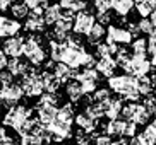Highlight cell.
Returning <instances> with one entry per match:
<instances>
[{
	"label": "cell",
	"instance_id": "8fae6325",
	"mask_svg": "<svg viewBox=\"0 0 156 145\" xmlns=\"http://www.w3.org/2000/svg\"><path fill=\"white\" fill-rule=\"evenodd\" d=\"M24 43H26V38H23V36L7 38L4 41V45H2V50L10 58H19L21 55H24Z\"/></svg>",
	"mask_w": 156,
	"mask_h": 145
},
{
	"label": "cell",
	"instance_id": "60d3db41",
	"mask_svg": "<svg viewBox=\"0 0 156 145\" xmlns=\"http://www.w3.org/2000/svg\"><path fill=\"white\" fill-rule=\"evenodd\" d=\"M94 9L98 12H108L113 9V0H94Z\"/></svg>",
	"mask_w": 156,
	"mask_h": 145
},
{
	"label": "cell",
	"instance_id": "816d5d0a",
	"mask_svg": "<svg viewBox=\"0 0 156 145\" xmlns=\"http://www.w3.org/2000/svg\"><path fill=\"white\" fill-rule=\"evenodd\" d=\"M149 53H151V65H153V67H156V48H154V50H151Z\"/></svg>",
	"mask_w": 156,
	"mask_h": 145
},
{
	"label": "cell",
	"instance_id": "7402d4cb",
	"mask_svg": "<svg viewBox=\"0 0 156 145\" xmlns=\"http://www.w3.org/2000/svg\"><path fill=\"white\" fill-rule=\"evenodd\" d=\"M103 38H106V27L103 26V24L96 22L94 24V27L91 29V32L86 36L87 43L93 46H100L101 45V41H103Z\"/></svg>",
	"mask_w": 156,
	"mask_h": 145
},
{
	"label": "cell",
	"instance_id": "f546056e",
	"mask_svg": "<svg viewBox=\"0 0 156 145\" xmlns=\"http://www.w3.org/2000/svg\"><path fill=\"white\" fill-rule=\"evenodd\" d=\"M137 89H139V92H141V96H149V94H153V91H154V84H153V79L151 77H141V79H137Z\"/></svg>",
	"mask_w": 156,
	"mask_h": 145
},
{
	"label": "cell",
	"instance_id": "8d00e7d4",
	"mask_svg": "<svg viewBox=\"0 0 156 145\" xmlns=\"http://www.w3.org/2000/svg\"><path fill=\"white\" fill-rule=\"evenodd\" d=\"M38 104H46V106H55V108H58L60 96L58 94H50V92H45V94L40 97Z\"/></svg>",
	"mask_w": 156,
	"mask_h": 145
},
{
	"label": "cell",
	"instance_id": "bcb514c9",
	"mask_svg": "<svg viewBox=\"0 0 156 145\" xmlns=\"http://www.w3.org/2000/svg\"><path fill=\"white\" fill-rule=\"evenodd\" d=\"M9 67V56L5 55L4 50H0V72H4V68Z\"/></svg>",
	"mask_w": 156,
	"mask_h": 145
},
{
	"label": "cell",
	"instance_id": "3957f363",
	"mask_svg": "<svg viewBox=\"0 0 156 145\" xmlns=\"http://www.w3.org/2000/svg\"><path fill=\"white\" fill-rule=\"evenodd\" d=\"M41 38L29 34L24 43V56L29 60L33 67H40L46 63V50L41 46Z\"/></svg>",
	"mask_w": 156,
	"mask_h": 145
},
{
	"label": "cell",
	"instance_id": "d4e9b609",
	"mask_svg": "<svg viewBox=\"0 0 156 145\" xmlns=\"http://www.w3.org/2000/svg\"><path fill=\"white\" fill-rule=\"evenodd\" d=\"M153 114L147 111L146 108H144V104H139V103H136V111H134V118L132 121L136 123V125H149V120H151Z\"/></svg>",
	"mask_w": 156,
	"mask_h": 145
},
{
	"label": "cell",
	"instance_id": "ba28073f",
	"mask_svg": "<svg viewBox=\"0 0 156 145\" xmlns=\"http://www.w3.org/2000/svg\"><path fill=\"white\" fill-rule=\"evenodd\" d=\"M96 24V17L93 15V12L89 10H83V12L76 14V21H74V34H79V36H87L91 29Z\"/></svg>",
	"mask_w": 156,
	"mask_h": 145
},
{
	"label": "cell",
	"instance_id": "ab89813d",
	"mask_svg": "<svg viewBox=\"0 0 156 145\" xmlns=\"http://www.w3.org/2000/svg\"><path fill=\"white\" fill-rule=\"evenodd\" d=\"M139 29H141V32H144V34H147V36H151V34L156 32V27H154V24L151 22V19L149 17L139 21Z\"/></svg>",
	"mask_w": 156,
	"mask_h": 145
},
{
	"label": "cell",
	"instance_id": "83f0119b",
	"mask_svg": "<svg viewBox=\"0 0 156 145\" xmlns=\"http://www.w3.org/2000/svg\"><path fill=\"white\" fill-rule=\"evenodd\" d=\"M60 7L65 10H70V12H83V10H86L87 7V2L86 0H60Z\"/></svg>",
	"mask_w": 156,
	"mask_h": 145
},
{
	"label": "cell",
	"instance_id": "c3c4849f",
	"mask_svg": "<svg viewBox=\"0 0 156 145\" xmlns=\"http://www.w3.org/2000/svg\"><path fill=\"white\" fill-rule=\"evenodd\" d=\"M19 0H0V10H7L10 9L14 4H17Z\"/></svg>",
	"mask_w": 156,
	"mask_h": 145
},
{
	"label": "cell",
	"instance_id": "f35d334b",
	"mask_svg": "<svg viewBox=\"0 0 156 145\" xmlns=\"http://www.w3.org/2000/svg\"><path fill=\"white\" fill-rule=\"evenodd\" d=\"M24 4L29 7V10H46L51 5L48 0H24Z\"/></svg>",
	"mask_w": 156,
	"mask_h": 145
},
{
	"label": "cell",
	"instance_id": "11a10c76",
	"mask_svg": "<svg viewBox=\"0 0 156 145\" xmlns=\"http://www.w3.org/2000/svg\"><path fill=\"white\" fill-rule=\"evenodd\" d=\"M2 121H4V118H2V114H0V123H2Z\"/></svg>",
	"mask_w": 156,
	"mask_h": 145
},
{
	"label": "cell",
	"instance_id": "6da1fadb",
	"mask_svg": "<svg viewBox=\"0 0 156 145\" xmlns=\"http://www.w3.org/2000/svg\"><path fill=\"white\" fill-rule=\"evenodd\" d=\"M108 89L129 103H139L141 99V92L137 89V79L127 73L113 75L112 79H108Z\"/></svg>",
	"mask_w": 156,
	"mask_h": 145
},
{
	"label": "cell",
	"instance_id": "7dc6e473",
	"mask_svg": "<svg viewBox=\"0 0 156 145\" xmlns=\"http://www.w3.org/2000/svg\"><path fill=\"white\" fill-rule=\"evenodd\" d=\"M129 145H147V143H146V140H144L142 135H136L134 138L129 140Z\"/></svg>",
	"mask_w": 156,
	"mask_h": 145
},
{
	"label": "cell",
	"instance_id": "f5cc1de1",
	"mask_svg": "<svg viewBox=\"0 0 156 145\" xmlns=\"http://www.w3.org/2000/svg\"><path fill=\"white\" fill-rule=\"evenodd\" d=\"M149 19H151V22L154 24V27H156V10H154V12L151 14V17H149Z\"/></svg>",
	"mask_w": 156,
	"mask_h": 145
},
{
	"label": "cell",
	"instance_id": "db71d44e",
	"mask_svg": "<svg viewBox=\"0 0 156 145\" xmlns=\"http://www.w3.org/2000/svg\"><path fill=\"white\" fill-rule=\"evenodd\" d=\"M151 79H153V84H154V87H156V72L153 73V77H151Z\"/></svg>",
	"mask_w": 156,
	"mask_h": 145
},
{
	"label": "cell",
	"instance_id": "836d02e7",
	"mask_svg": "<svg viewBox=\"0 0 156 145\" xmlns=\"http://www.w3.org/2000/svg\"><path fill=\"white\" fill-rule=\"evenodd\" d=\"M132 60V55H130V51L127 50V48H120L119 53L115 55V62H117V65L122 68L127 67V63Z\"/></svg>",
	"mask_w": 156,
	"mask_h": 145
},
{
	"label": "cell",
	"instance_id": "e0dca14e",
	"mask_svg": "<svg viewBox=\"0 0 156 145\" xmlns=\"http://www.w3.org/2000/svg\"><path fill=\"white\" fill-rule=\"evenodd\" d=\"M65 96L70 99V103H81L84 96V89L79 80H70L69 84H65Z\"/></svg>",
	"mask_w": 156,
	"mask_h": 145
},
{
	"label": "cell",
	"instance_id": "ee69618b",
	"mask_svg": "<svg viewBox=\"0 0 156 145\" xmlns=\"http://www.w3.org/2000/svg\"><path fill=\"white\" fill-rule=\"evenodd\" d=\"M113 140H112V137L105 135V133H98L94 135V145H112Z\"/></svg>",
	"mask_w": 156,
	"mask_h": 145
},
{
	"label": "cell",
	"instance_id": "52a82bcc",
	"mask_svg": "<svg viewBox=\"0 0 156 145\" xmlns=\"http://www.w3.org/2000/svg\"><path fill=\"white\" fill-rule=\"evenodd\" d=\"M76 80L81 82V86L84 89V94H94L98 91V80H100V73L96 68H83L81 72H77Z\"/></svg>",
	"mask_w": 156,
	"mask_h": 145
},
{
	"label": "cell",
	"instance_id": "d6a6232c",
	"mask_svg": "<svg viewBox=\"0 0 156 145\" xmlns=\"http://www.w3.org/2000/svg\"><path fill=\"white\" fill-rule=\"evenodd\" d=\"M84 113L87 114V116H91L93 120H96V121H100L103 116H105V111H103V106L98 104V103H93V104L86 106L84 108Z\"/></svg>",
	"mask_w": 156,
	"mask_h": 145
},
{
	"label": "cell",
	"instance_id": "603a6c76",
	"mask_svg": "<svg viewBox=\"0 0 156 145\" xmlns=\"http://www.w3.org/2000/svg\"><path fill=\"white\" fill-rule=\"evenodd\" d=\"M41 77H43V84H45V92L58 94V89H60V84H62V82L53 75V72H46V70H43Z\"/></svg>",
	"mask_w": 156,
	"mask_h": 145
},
{
	"label": "cell",
	"instance_id": "9f6ffc18",
	"mask_svg": "<svg viewBox=\"0 0 156 145\" xmlns=\"http://www.w3.org/2000/svg\"><path fill=\"white\" fill-rule=\"evenodd\" d=\"M58 145H65V143H58Z\"/></svg>",
	"mask_w": 156,
	"mask_h": 145
},
{
	"label": "cell",
	"instance_id": "484cf974",
	"mask_svg": "<svg viewBox=\"0 0 156 145\" xmlns=\"http://www.w3.org/2000/svg\"><path fill=\"white\" fill-rule=\"evenodd\" d=\"M134 7H136V0H113V10L120 17H125Z\"/></svg>",
	"mask_w": 156,
	"mask_h": 145
},
{
	"label": "cell",
	"instance_id": "f6af8a7d",
	"mask_svg": "<svg viewBox=\"0 0 156 145\" xmlns=\"http://www.w3.org/2000/svg\"><path fill=\"white\" fill-rule=\"evenodd\" d=\"M96 19H98V22L103 24V26H108V24L112 26V15L108 12H98Z\"/></svg>",
	"mask_w": 156,
	"mask_h": 145
},
{
	"label": "cell",
	"instance_id": "9a60e30c",
	"mask_svg": "<svg viewBox=\"0 0 156 145\" xmlns=\"http://www.w3.org/2000/svg\"><path fill=\"white\" fill-rule=\"evenodd\" d=\"M103 111H105V116L108 118V121H113V120H119V116L122 114V109H124V101L122 97H112L110 101L103 103Z\"/></svg>",
	"mask_w": 156,
	"mask_h": 145
},
{
	"label": "cell",
	"instance_id": "d590c367",
	"mask_svg": "<svg viewBox=\"0 0 156 145\" xmlns=\"http://www.w3.org/2000/svg\"><path fill=\"white\" fill-rule=\"evenodd\" d=\"M147 51H149L147 39H144V38H137L136 41H132V53L134 55H146Z\"/></svg>",
	"mask_w": 156,
	"mask_h": 145
},
{
	"label": "cell",
	"instance_id": "f907efd6",
	"mask_svg": "<svg viewBox=\"0 0 156 145\" xmlns=\"http://www.w3.org/2000/svg\"><path fill=\"white\" fill-rule=\"evenodd\" d=\"M112 145H129V140L127 138H117V140H113Z\"/></svg>",
	"mask_w": 156,
	"mask_h": 145
},
{
	"label": "cell",
	"instance_id": "9c48e42d",
	"mask_svg": "<svg viewBox=\"0 0 156 145\" xmlns=\"http://www.w3.org/2000/svg\"><path fill=\"white\" fill-rule=\"evenodd\" d=\"M24 96V91L21 84H12L9 87H2V91H0V104H4L5 108H14L17 106V103L23 99Z\"/></svg>",
	"mask_w": 156,
	"mask_h": 145
},
{
	"label": "cell",
	"instance_id": "6f0895ef",
	"mask_svg": "<svg viewBox=\"0 0 156 145\" xmlns=\"http://www.w3.org/2000/svg\"><path fill=\"white\" fill-rule=\"evenodd\" d=\"M154 116H156V114H154Z\"/></svg>",
	"mask_w": 156,
	"mask_h": 145
},
{
	"label": "cell",
	"instance_id": "74e56055",
	"mask_svg": "<svg viewBox=\"0 0 156 145\" xmlns=\"http://www.w3.org/2000/svg\"><path fill=\"white\" fill-rule=\"evenodd\" d=\"M113 96H112V91L110 89H98L94 94H93V101L98 103V104H103L106 101H110Z\"/></svg>",
	"mask_w": 156,
	"mask_h": 145
},
{
	"label": "cell",
	"instance_id": "7a4b0ae2",
	"mask_svg": "<svg viewBox=\"0 0 156 145\" xmlns=\"http://www.w3.org/2000/svg\"><path fill=\"white\" fill-rule=\"evenodd\" d=\"M33 118V109L28 108V106L17 104L14 108H10L7 113L4 114V125L14 132H21L24 128V125Z\"/></svg>",
	"mask_w": 156,
	"mask_h": 145
},
{
	"label": "cell",
	"instance_id": "7bdbcfd3",
	"mask_svg": "<svg viewBox=\"0 0 156 145\" xmlns=\"http://www.w3.org/2000/svg\"><path fill=\"white\" fill-rule=\"evenodd\" d=\"M14 84V75L10 72H0V87H9Z\"/></svg>",
	"mask_w": 156,
	"mask_h": 145
},
{
	"label": "cell",
	"instance_id": "277c9868",
	"mask_svg": "<svg viewBox=\"0 0 156 145\" xmlns=\"http://www.w3.org/2000/svg\"><path fill=\"white\" fill-rule=\"evenodd\" d=\"M36 68L38 67H31V72L21 79V87L24 91V96H28V97H36V96L41 97L45 94V84H43L41 72Z\"/></svg>",
	"mask_w": 156,
	"mask_h": 145
},
{
	"label": "cell",
	"instance_id": "1f68e13d",
	"mask_svg": "<svg viewBox=\"0 0 156 145\" xmlns=\"http://www.w3.org/2000/svg\"><path fill=\"white\" fill-rule=\"evenodd\" d=\"M141 135L144 137L147 145H156V118L153 121H149V125H146V128Z\"/></svg>",
	"mask_w": 156,
	"mask_h": 145
},
{
	"label": "cell",
	"instance_id": "cb8c5ba5",
	"mask_svg": "<svg viewBox=\"0 0 156 145\" xmlns=\"http://www.w3.org/2000/svg\"><path fill=\"white\" fill-rule=\"evenodd\" d=\"M136 10L142 19L151 17V14L156 10V0H136Z\"/></svg>",
	"mask_w": 156,
	"mask_h": 145
},
{
	"label": "cell",
	"instance_id": "2e32d148",
	"mask_svg": "<svg viewBox=\"0 0 156 145\" xmlns=\"http://www.w3.org/2000/svg\"><path fill=\"white\" fill-rule=\"evenodd\" d=\"M117 62H115V58H112V56H108V58H100L96 62V70L100 75H103V77L106 79H112L113 77L115 70H117Z\"/></svg>",
	"mask_w": 156,
	"mask_h": 145
},
{
	"label": "cell",
	"instance_id": "5b68a950",
	"mask_svg": "<svg viewBox=\"0 0 156 145\" xmlns=\"http://www.w3.org/2000/svg\"><path fill=\"white\" fill-rule=\"evenodd\" d=\"M151 60L146 58V55H134L132 53V60L127 63V67L124 68L127 75H132L136 79L146 77L149 70H151Z\"/></svg>",
	"mask_w": 156,
	"mask_h": 145
},
{
	"label": "cell",
	"instance_id": "44dd1931",
	"mask_svg": "<svg viewBox=\"0 0 156 145\" xmlns=\"http://www.w3.org/2000/svg\"><path fill=\"white\" fill-rule=\"evenodd\" d=\"M9 70L7 72H10L14 77H24V75H28L29 72H31V67H29V63H26V62H21L19 58H10L9 60Z\"/></svg>",
	"mask_w": 156,
	"mask_h": 145
},
{
	"label": "cell",
	"instance_id": "8992f818",
	"mask_svg": "<svg viewBox=\"0 0 156 145\" xmlns=\"http://www.w3.org/2000/svg\"><path fill=\"white\" fill-rule=\"evenodd\" d=\"M72 123L74 121H69V120H64L60 116H57V120L51 123L50 126H46V130L50 132L53 142L62 143L64 140L70 138V135H72Z\"/></svg>",
	"mask_w": 156,
	"mask_h": 145
},
{
	"label": "cell",
	"instance_id": "d6986e66",
	"mask_svg": "<svg viewBox=\"0 0 156 145\" xmlns=\"http://www.w3.org/2000/svg\"><path fill=\"white\" fill-rule=\"evenodd\" d=\"M53 75H55V77L58 79L60 82L69 84L70 80H74V79H76V75H77V70L70 68L69 65H65V63H57L55 68H53Z\"/></svg>",
	"mask_w": 156,
	"mask_h": 145
},
{
	"label": "cell",
	"instance_id": "4316f807",
	"mask_svg": "<svg viewBox=\"0 0 156 145\" xmlns=\"http://www.w3.org/2000/svg\"><path fill=\"white\" fill-rule=\"evenodd\" d=\"M60 15H62V7H60V4H51L50 7L45 10L46 26H55L57 21L60 19Z\"/></svg>",
	"mask_w": 156,
	"mask_h": 145
},
{
	"label": "cell",
	"instance_id": "4fadbf2b",
	"mask_svg": "<svg viewBox=\"0 0 156 145\" xmlns=\"http://www.w3.org/2000/svg\"><path fill=\"white\" fill-rule=\"evenodd\" d=\"M58 116V108L46 104H36V118L41 121L43 126H50Z\"/></svg>",
	"mask_w": 156,
	"mask_h": 145
},
{
	"label": "cell",
	"instance_id": "681fc988",
	"mask_svg": "<svg viewBox=\"0 0 156 145\" xmlns=\"http://www.w3.org/2000/svg\"><path fill=\"white\" fill-rule=\"evenodd\" d=\"M127 29L130 31V34H132V36H139V32H141L139 24H134V22H129L127 24Z\"/></svg>",
	"mask_w": 156,
	"mask_h": 145
},
{
	"label": "cell",
	"instance_id": "e575fe53",
	"mask_svg": "<svg viewBox=\"0 0 156 145\" xmlns=\"http://www.w3.org/2000/svg\"><path fill=\"white\" fill-rule=\"evenodd\" d=\"M74 138H76L77 145H94V135L93 133H86L83 130H77Z\"/></svg>",
	"mask_w": 156,
	"mask_h": 145
},
{
	"label": "cell",
	"instance_id": "7c38bea8",
	"mask_svg": "<svg viewBox=\"0 0 156 145\" xmlns=\"http://www.w3.org/2000/svg\"><path fill=\"white\" fill-rule=\"evenodd\" d=\"M45 10H31L29 17L24 22V29L29 32H43L45 31Z\"/></svg>",
	"mask_w": 156,
	"mask_h": 145
},
{
	"label": "cell",
	"instance_id": "ac0fdd59",
	"mask_svg": "<svg viewBox=\"0 0 156 145\" xmlns=\"http://www.w3.org/2000/svg\"><path fill=\"white\" fill-rule=\"evenodd\" d=\"M125 128H127V121L125 120H113V121L106 123L105 133L108 137H117V138H125Z\"/></svg>",
	"mask_w": 156,
	"mask_h": 145
},
{
	"label": "cell",
	"instance_id": "4dcf8cb0",
	"mask_svg": "<svg viewBox=\"0 0 156 145\" xmlns=\"http://www.w3.org/2000/svg\"><path fill=\"white\" fill-rule=\"evenodd\" d=\"M29 7L24 2H17V4H14L12 7H10V14L14 15V19L17 21V19H28L29 17Z\"/></svg>",
	"mask_w": 156,
	"mask_h": 145
},
{
	"label": "cell",
	"instance_id": "f1b7e54d",
	"mask_svg": "<svg viewBox=\"0 0 156 145\" xmlns=\"http://www.w3.org/2000/svg\"><path fill=\"white\" fill-rule=\"evenodd\" d=\"M119 45H115V43H101L100 46H96V55L100 58H108L112 55H117L119 53Z\"/></svg>",
	"mask_w": 156,
	"mask_h": 145
},
{
	"label": "cell",
	"instance_id": "30bf717a",
	"mask_svg": "<svg viewBox=\"0 0 156 145\" xmlns=\"http://www.w3.org/2000/svg\"><path fill=\"white\" fill-rule=\"evenodd\" d=\"M132 34L127 27H119V26H108L106 27V41L115 43V45H125L132 43Z\"/></svg>",
	"mask_w": 156,
	"mask_h": 145
},
{
	"label": "cell",
	"instance_id": "5bb4252c",
	"mask_svg": "<svg viewBox=\"0 0 156 145\" xmlns=\"http://www.w3.org/2000/svg\"><path fill=\"white\" fill-rule=\"evenodd\" d=\"M23 29V26L16 21V19H9L0 15V38H14L19 36V31Z\"/></svg>",
	"mask_w": 156,
	"mask_h": 145
},
{
	"label": "cell",
	"instance_id": "b9f144b4",
	"mask_svg": "<svg viewBox=\"0 0 156 145\" xmlns=\"http://www.w3.org/2000/svg\"><path fill=\"white\" fill-rule=\"evenodd\" d=\"M142 104H144V108H146L151 114H156V97H154V94L146 96V97L142 99Z\"/></svg>",
	"mask_w": 156,
	"mask_h": 145
},
{
	"label": "cell",
	"instance_id": "ffe728a7",
	"mask_svg": "<svg viewBox=\"0 0 156 145\" xmlns=\"http://www.w3.org/2000/svg\"><path fill=\"white\" fill-rule=\"evenodd\" d=\"M76 125H77L79 130H83V132H86V133H93L98 128L100 123H98L96 120H93L91 116H87L83 111V113L76 114Z\"/></svg>",
	"mask_w": 156,
	"mask_h": 145
}]
</instances>
